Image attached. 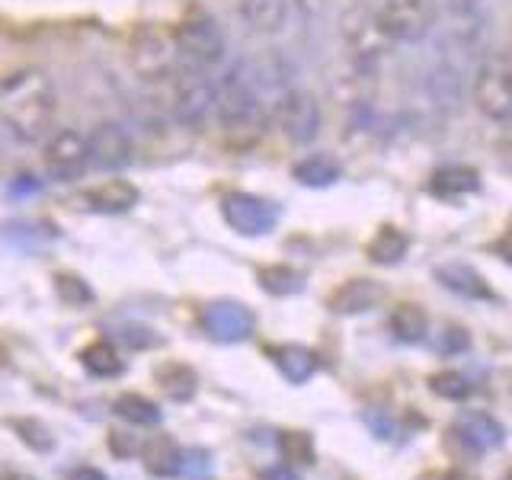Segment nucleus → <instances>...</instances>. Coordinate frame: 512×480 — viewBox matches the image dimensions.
<instances>
[{
	"instance_id": "1",
	"label": "nucleus",
	"mask_w": 512,
	"mask_h": 480,
	"mask_svg": "<svg viewBox=\"0 0 512 480\" xmlns=\"http://www.w3.org/2000/svg\"><path fill=\"white\" fill-rule=\"evenodd\" d=\"M58 93L45 71L13 68L0 77V122L23 144H42L55 132Z\"/></svg>"
},
{
	"instance_id": "2",
	"label": "nucleus",
	"mask_w": 512,
	"mask_h": 480,
	"mask_svg": "<svg viewBox=\"0 0 512 480\" xmlns=\"http://www.w3.org/2000/svg\"><path fill=\"white\" fill-rule=\"evenodd\" d=\"M215 122L221 132L231 138H253L266 128L269 109L263 103V93L256 90L253 80L247 77L244 64H234V68H228L218 80Z\"/></svg>"
},
{
	"instance_id": "3",
	"label": "nucleus",
	"mask_w": 512,
	"mask_h": 480,
	"mask_svg": "<svg viewBox=\"0 0 512 480\" xmlns=\"http://www.w3.org/2000/svg\"><path fill=\"white\" fill-rule=\"evenodd\" d=\"M173 42L186 71L215 74L228 61V32L208 13L186 16L173 26Z\"/></svg>"
},
{
	"instance_id": "4",
	"label": "nucleus",
	"mask_w": 512,
	"mask_h": 480,
	"mask_svg": "<svg viewBox=\"0 0 512 480\" xmlns=\"http://www.w3.org/2000/svg\"><path fill=\"white\" fill-rule=\"evenodd\" d=\"M125 58L132 74L144 80V84H167L180 71V52H176L173 29L154 23L135 26V32L128 36Z\"/></svg>"
},
{
	"instance_id": "5",
	"label": "nucleus",
	"mask_w": 512,
	"mask_h": 480,
	"mask_svg": "<svg viewBox=\"0 0 512 480\" xmlns=\"http://www.w3.org/2000/svg\"><path fill=\"white\" fill-rule=\"evenodd\" d=\"M471 100L490 122H512V52H493L471 77Z\"/></svg>"
},
{
	"instance_id": "6",
	"label": "nucleus",
	"mask_w": 512,
	"mask_h": 480,
	"mask_svg": "<svg viewBox=\"0 0 512 480\" xmlns=\"http://www.w3.org/2000/svg\"><path fill=\"white\" fill-rule=\"evenodd\" d=\"M269 122L292 144H311L317 141L320 128H324V109H320L314 93L301 87H288L276 96V103H272Z\"/></svg>"
},
{
	"instance_id": "7",
	"label": "nucleus",
	"mask_w": 512,
	"mask_h": 480,
	"mask_svg": "<svg viewBox=\"0 0 512 480\" xmlns=\"http://www.w3.org/2000/svg\"><path fill=\"white\" fill-rule=\"evenodd\" d=\"M375 20L391 45H416L436 29L439 7L436 0H381Z\"/></svg>"
},
{
	"instance_id": "8",
	"label": "nucleus",
	"mask_w": 512,
	"mask_h": 480,
	"mask_svg": "<svg viewBox=\"0 0 512 480\" xmlns=\"http://www.w3.org/2000/svg\"><path fill=\"white\" fill-rule=\"evenodd\" d=\"M340 39L346 45V58L356 64H368V68H378V64L388 58L391 52V39L384 36L375 10H368L365 4H352L340 16Z\"/></svg>"
},
{
	"instance_id": "9",
	"label": "nucleus",
	"mask_w": 512,
	"mask_h": 480,
	"mask_svg": "<svg viewBox=\"0 0 512 480\" xmlns=\"http://www.w3.org/2000/svg\"><path fill=\"white\" fill-rule=\"evenodd\" d=\"M215 96H218V80L199 71H186L183 77H173V93H170V112L173 119L199 132L215 119Z\"/></svg>"
},
{
	"instance_id": "10",
	"label": "nucleus",
	"mask_w": 512,
	"mask_h": 480,
	"mask_svg": "<svg viewBox=\"0 0 512 480\" xmlns=\"http://www.w3.org/2000/svg\"><path fill=\"white\" fill-rule=\"evenodd\" d=\"M42 164L55 183H74L87 176L90 164V141L77 128H58L42 141Z\"/></svg>"
},
{
	"instance_id": "11",
	"label": "nucleus",
	"mask_w": 512,
	"mask_h": 480,
	"mask_svg": "<svg viewBox=\"0 0 512 480\" xmlns=\"http://www.w3.org/2000/svg\"><path fill=\"white\" fill-rule=\"evenodd\" d=\"M221 215L237 234L260 237L276 228L279 208L260 196H250V192H228V196L221 199Z\"/></svg>"
},
{
	"instance_id": "12",
	"label": "nucleus",
	"mask_w": 512,
	"mask_h": 480,
	"mask_svg": "<svg viewBox=\"0 0 512 480\" xmlns=\"http://www.w3.org/2000/svg\"><path fill=\"white\" fill-rule=\"evenodd\" d=\"M90 141V164L96 170H122L132 164V154H135V144L132 135L125 132L119 122H100L87 135Z\"/></svg>"
},
{
	"instance_id": "13",
	"label": "nucleus",
	"mask_w": 512,
	"mask_h": 480,
	"mask_svg": "<svg viewBox=\"0 0 512 480\" xmlns=\"http://www.w3.org/2000/svg\"><path fill=\"white\" fill-rule=\"evenodd\" d=\"M253 314L237 301H215L202 311V327L212 340L221 343H240L253 333Z\"/></svg>"
},
{
	"instance_id": "14",
	"label": "nucleus",
	"mask_w": 512,
	"mask_h": 480,
	"mask_svg": "<svg viewBox=\"0 0 512 480\" xmlns=\"http://www.w3.org/2000/svg\"><path fill=\"white\" fill-rule=\"evenodd\" d=\"M295 13V0H237V16L253 36H279L288 29Z\"/></svg>"
},
{
	"instance_id": "15",
	"label": "nucleus",
	"mask_w": 512,
	"mask_h": 480,
	"mask_svg": "<svg viewBox=\"0 0 512 480\" xmlns=\"http://www.w3.org/2000/svg\"><path fill=\"white\" fill-rule=\"evenodd\" d=\"M423 90L432 100V106L439 109H458L464 100V71L455 58H442L436 61L423 77Z\"/></svg>"
},
{
	"instance_id": "16",
	"label": "nucleus",
	"mask_w": 512,
	"mask_h": 480,
	"mask_svg": "<svg viewBox=\"0 0 512 480\" xmlns=\"http://www.w3.org/2000/svg\"><path fill=\"white\" fill-rule=\"evenodd\" d=\"M452 432L464 448H471V452H477V455L493 452V448H500L506 442V429L487 413H461L452 426Z\"/></svg>"
},
{
	"instance_id": "17",
	"label": "nucleus",
	"mask_w": 512,
	"mask_h": 480,
	"mask_svg": "<svg viewBox=\"0 0 512 480\" xmlns=\"http://www.w3.org/2000/svg\"><path fill=\"white\" fill-rule=\"evenodd\" d=\"M87 208L90 212H103V215H122L128 208L138 205V189L125 180H109L103 186H96L87 192Z\"/></svg>"
},
{
	"instance_id": "18",
	"label": "nucleus",
	"mask_w": 512,
	"mask_h": 480,
	"mask_svg": "<svg viewBox=\"0 0 512 480\" xmlns=\"http://www.w3.org/2000/svg\"><path fill=\"white\" fill-rule=\"evenodd\" d=\"M436 279L448 288V292H455L461 298H474V301H487L493 298L490 285L484 282V276L474 269V266H464V263H448V266H439L436 269Z\"/></svg>"
},
{
	"instance_id": "19",
	"label": "nucleus",
	"mask_w": 512,
	"mask_h": 480,
	"mask_svg": "<svg viewBox=\"0 0 512 480\" xmlns=\"http://www.w3.org/2000/svg\"><path fill=\"white\" fill-rule=\"evenodd\" d=\"M292 176L301 186L324 189V186H333L336 180H340L343 167H340V160H333L330 154H308L292 167Z\"/></svg>"
},
{
	"instance_id": "20",
	"label": "nucleus",
	"mask_w": 512,
	"mask_h": 480,
	"mask_svg": "<svg viewBox=\"0 0 512 480\" xmlns=\"http://www.w3.org/2000/svg\"><path fill=\"white\" fill-rule=\"evenodd\" d=\"M378 298H381V288L372 279H352L330 298V308L336 314H362L368 308H375Z\"/></svg>"
},
{
	"instance_id": "21",
	"label": "nucleus",
	"mask_w": 512,
	"mask_h": 480,
	"mask_svg": "<svg viewBox=\"0 0 512 480\" xmlns=\"http://www.w3.org/2000/svg\"><path fill=\"white\" fill-rule=\"evenodd\" d=\"M269 359L292 384H304L317 372V356L304 346H276L269 349Z\"/></svg>"
},
{
	"instance_id": "22",
	"label": "nucleus",
	"mask_w": 512,
	"mask_h": 480,
	"mask_svg": "<svg viewBox=\"0 0 512 480\" xmlns=\"http://www.w3.org/2000/svg\"><path fill=\"white\" fill-rule=\"evenodd\" d=\"M141 458H144V468L154 477H173L180 471V448L170 442V436H154L144 442Z\"/></svg>"
},
{
	"instance_id": "23",
	"label": "nucleus",
	"mask_w": 512,
	"mask_h": 480,
	"mask_svg": "<svg viewBox=\"0 0 512 480\" xmlns=\"http://www.w3.org/2000/svg\"><path fill=\"white\" fill-rule=\"evenodd\" d=\"M407 247H410V237L400 228H394V224H384V228L372 237V244H368V260L381 263V266H394L404 260Z\"/></svg>"
},
{
	"instance_id": "24",
	"label": "nucleus",
	"mask_w": 512,
	"mask_h": 480,
	"mask_svg": "<svg viewBox=\"0 0 512 480\" xmlns=\"http://www.w3.org/2000/svg\"><path fill=\"white\" fill-rule=\"evenodd\" d=\"M426 330H429V317L420 304H400V308H394L391 333L400 343H420L426 340Z\"/></svg>"
},
{
	"instance_id": "25",
	"label": "nucleus",
	"mask_w": 512,
	"mask_h": 480,
	"mask_svg": "<svg viewBox=\"0 0 512 480\" xmlns=\"http://www.w3.org/2000/svg\"><path fill=\"white\" fill-rule=\"evenodd\" d=\"M80 362H84V368H87L90 375H96V378H116L122 372L119 352L112 349L109 343H93V346H87L84 352H80Z\"/></svg>"
},
{
	"instance_id": "26",
	"label": "nucleus",
	"mask_w": 512,
	"mask_h": 480,
	"mask_svg": "<svg viewBox=\"0 0 512 480\" xmlns=\"http://www.w3.org/2000/svg\"><path fill=\"white\" fill-rule=\"evenodd\" d=\"M116 413L122 420L135 423V426H157L160 423V407L154 400L141 397V394H122L116 400Z\"/></svg>"
},
{
	"instance_id": "27",
	"label": "nucleus",
	"mask_w": 512,
	"mask_h": 480,
	"mask_svg": "<svg viewBox=\"0 0 512 480\" xmlns=\"http://www.w3.org/2000/svg\"><path fill=\"white\" fill-rule=\"evenodd\" d=\"M157 381L160 388H164L173 400H189L192 394H196V372L186 365H164L157 372Z\"/></svg>"
},
{
	"instance_id": "28",
	"label": "nucleus",
	"mask_w": 512,
	"mask_h": 480,
	"mask_svg": "<svg viewBox=\"0 0 512 480\" xmlns=\"http://www.w3.org/2000/svg\"><path fill=\"white\" fill-rule=\"evenodd\" d=\"M260 285L269 295H295L304 288V276L292 266H272L260 272Z\"/></svg>"
},
{
	"instance_id": "29",
	"label": "nucleus",
	"mask_w": 512,
	"mask_h": 480,
	"mask_svg": "<svg viewBox=\"0 0 512 480\" xmlns=\"http://www.w3.org/2000/svg\"><path fill=\"white\" fill-rule=\"evenodd\" d=\"M477 189V173L464 167H445L432 176V192L439 196H452V192H474Z\"/></svg>"
},
{
	"instance_id": "30",
	"label": "nucleus",
	"mask_w": 512,
	"mask_h": 480,
	"mask_svg": "<svg viewBox=\"0 0 512 480\" xmlns=\"http://www.w3.org/2000/svg\"><path fill=\"white\" fill-rule=\"evenodd\" d=\"M279 452L292 464H314V442L308 432H282L279 436Z\"/></svg>"
},
{
	"instance_id": "31",
	"label": "nucleus",
	"mask_w": 512,
	"mask_h": 480,
	"mask_svg": "<svg viewBox=\"0 0 512 480\" xmlns=\"http://www.w3.org/2000/svg\"><path fill=\"white\" fill-rule=\"evenodd\" d=\"M429 388H432V394H439L445 400H464V397L471 394V384H468V378H464L461 372H439V375H432Z\"/></svg>"
},
{
	"instance_id": "32",
	"label": "nucleus",
	"mask_w": 512,
	"mask_h": 480,
	"mask_svg": "<svg viewBox=\"0 0 512 480\" xmlns=\"http://www.w3.org/2000/svg\"><path fill=\"white\" fill-rule=\"evenodd\" d=\"M176 474L183 480H208L212 477V458L202 448H186V452H180V471Z\"/></svg>"
},
{
	"instance_id": "33",
	"label": "nucleus",
	"mask_w": 512,
	"mask_h": 480,
	"mask_svg": "<svg viewBox=\"0 0 512 480\" xmlns=\"http://www.w3.org/2000/svg\"><path fill=\"white\" fill-rule=\"evenodd\" d=\"M13 426L23 436V442L36 448V452H48V448H52V436H48V429L42 423H36V420H16Z\"/></svg>"
},
{
	"instance_id": "34",
	"label": "nucleus",
	"mask_w": 512,
	"mask_h": 480,
	"mask_svg": "<svg viewBox=\"0 0 512 480\" xmlns=\"http://www.w3.org/2000/svg\"><path fill=\"white\" fill-rule=\"evenodd\" d=\"M58 292H61V298H68L71 304H87L90 301V292L84 288V282L74 279V276H61L58 279Z\"/></svg>"
},
{
	"instance_id": "35",
	"label": "nucleus",
	"mask_w": 512,
	"mask_h": 480,
	"mask_svg": "<svg viewBox=\"0 0 512 480\" xmlns=\"http://www.w3.org/2000/svg\"><path fill=\"white\" fill-rule=\"evenodd\" d=\"M122 340H125L128 346H135V349H151V346L160 343L151 330H141V327H128V330L122 333Z\"/></svg>"
},
{
	"instance_id": "36",
	"label": "nucleus",
	"mask_w": 512,
	"mask_h": 480,
	"mask_svg": "<svg viewBox=\"0 0 512 480\" xmlns=\"http://www.w3.org/2000/svg\"><path fill=\"white\" fill-rule=\"evenodd\" d=\"M468 333L464 330H445L442 333V343H439V349L442 352H461V349H468Z\"/></svg>"
},
{
	"instance_id": "37",
	"label": "nucleus",
	"mask_w": 512,
	"mask_h": 480,
	"mask_svg": "<svg viewBox=\"0 0 512 480\" xmlns=\"http://www.w3.org/2000/svg\"><path fill=\"white\" fill-rule=\"evenodd\" d=\"M327 4H330V0H295V7H298L304 16H320V13L327 10Z\"/></svg>"
},
{
	"instance_id": "38",
	"label": "nucleus",
	"mask_w": 512,
	"mask_h": 480,
	"mask_svg": "<svg viewBox=\"0 0 512 480\" xmlns=\"http://www.w3.org/2000/svg\"><path fill=\"white\" fill-rule=\"evenodd\" d=\"M496 253H500L503 260H506V263L512 266V231H509V234H506V237L500 240V244H496Z\"/></svg>"
},
{
	"instance_id": "39",
	"label": "nucleus",
	"mask_w": 512,
	"mask_h": 480,
	"mask_svg": "<svg viewBox=\"0 0 512 480\" xmlns=\"http://www.w3.org/2000/svg\"><path fill=\"white\" fill-rule=\"evenodd\" d=\"M71 480H106V477L100 471H93V468H80V471L71 474Z\"/></svg>"
},
{
	"instance_id": "40",
	"label": "nucleus",
	"mask_w": 512,
	"mask_h": 480,
	"mask_svg": "<svg viewBox=\"0 0 512 480\" xmlns=\"http://www.w3.org/2000/svg\"><path fill=\"white\" fill-rule=\"evenodd\" d=\"M263 480H298V477H295L292 471H288V468H276V471H269Z\"/></svg>"
},
{
	"instance_id": "41",
	"label": "nucleus",
	"mask_w": 512,
	"mask_h": 480,
	"mask_svg": "<svg viewBox=\"0 0 512 480\" xmlns=\"http://www.w3.org/2000/svg\"><path fill=\"white\" fill-rule=\"evenodd\" d=\"M445 480H480V477L471 474V471H464V468H455V471H448V474H445Z\"/></svg>"
},
{
	"instance_id": "42",
	"label": "nucleus",
	"mask_w": 512,
	"mask_h": 480,
	"mask_svg": "<svg viewBox=\"0 0 512 480\" xmlns=\"http://www.w3.org/2000/svg\"><path fill=\"white\" fill-rule=\"evenodd\" d=\"M7 480H32V477H26V474H13V477H7Z\"/></svg>"
},
{
	"instance_id": "43",
	"label": "nucleus",
	"mask_w": 512,
	"mask_h": 480,
	"mask_svg": "<svg viewBox=\"0 0 512 480\" xmlns=\"http://www.w3.org/2000/svg\"><path fill=\"white\" fill-rule=\"evenodd\" d=\"M503 480H512V474H506V477H503Z\"/></svg>"
}]
</instances>
